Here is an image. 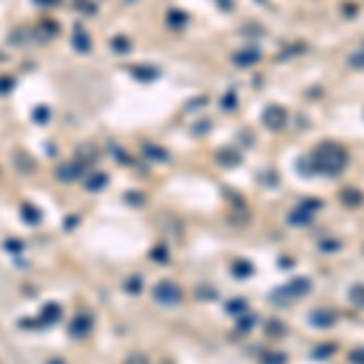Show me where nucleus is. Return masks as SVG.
Here are the masks:
<instances>
[{"instance_id":"nucleus-3","label":"nucleus","mask_w":364,"mask_h":364,"mask_svg":"<svg viewBox=\"0 0 364 364\" xmlns=\"http://www.w3.org/2000/svg\"><path fill=\"white\" fill-rule=\"evenodd\" d=\"M153 296H156V301H160V303H177L182 294H180L177 284H173V282H160V284L153 289Z\"/></svg>"},{"instance_id":"nucleus-7","label":"nucleus","mask_w":364,"mask_h":364,"mask_svg":"<svg viewBox=\"0 0 364 364\" xmlns=\"http://www.w3.org/2000/svg\"><path fill=\"white\" fill-rule=\"evenodd\" d=\"M265 122H267L269 127H282L286 122V112L274 105V107H269V110L265 112Z\"/></svg>"},{"instance_id":"nucleus-13","label":"nucleus","mask_w":364,"mask_h":364,"mask_svg":"<svg viewBox=\"0 0 364 364\" xmlns=\"http://www.w3.org/2000/svg\"><path fill=\"white\" fill-rule=\"evenodd\" d=\"M15 88V78L13 76H0V95H8Z\"/></svg>"},{"instance_id":"nucleus-12","label":"nucleus","mask_w":364,"mask_h":364,"mask_svg":"<svg viewBox=\"0 0 364 364\" xmlns=\"http://www.w3.org/2000/svg\"><path fill=\"white\" fill-rule=\"evenodd\" d=\"M143 151H146V156H151V158H156V160H165V158H168V153H165V151H160L158 146H148V143H146V146H143Z\"/></svg>"},{"instance_id":"nucleus-20","label":"nucleus","mask_w":364,"mask_h":364,"mask_svg":"<svg viewBox=\"0 0 364 364\" xmlns=\"http://www.w3.org/2000/svg\"><path fill=\"white\" fill-rule=\"evenodd\" d=\"M168 22H173V25H177V27H180V25L185 22V17L180 15V13H170V15H168Z\"/></svg>"},{"instance_id":"nucleus-6","label":"nucleus","mask_w":364,"mask_h":364,"mask_svg":"<svg viewBox=\"0 0 364 364\" xmlns=\"http://www.w3.org/2000/svg\"><path fill=\"white\" fill-rule=\"evenodd\" d=\"M73 47H76V51H80V54L90 51V37L85 34V30H83L80 25H76V30H73Z\"/></svg>"},{"instance_id":"nucleus-17","label":"nucleus","mask_w":364,"mask_h":364,"mask_svg":"<svg viewBox=\"0 0 364 364\" xmlns=\"http://www.w3.org/2000/svg\"><path fill=\"white\" fill-rule=\"evenodd\" d=\"M39 30H44V32H47V37H51V34H59V25H56V22H42V27H39Z\"/></svg>"},{"instance_id":"nucleus-24","label":"nucleus","mask_w":364,"mask_h":364,"mask_svg":"<svg viewBox=\"0 0 364 364\" xmlns=\"http://www.w3.org/2000/svg\"><path fill=\"white\" fill-rule=\"evenodd\" d=\"M76 221H78L76 216H68V219H66V228H73V226H76Z\"/></svg>"},{"instance_id":"nucleus-22","label":"nucleus","mask_w":364,"mask_h":364,"mask_svg":"<svg viewBox=\"0 0 364 364\" xmlns=\"http://www.w3.org/2000/svg\"><path fill=\"white\" fill-rule=\"evenodd\" d=\"M5 248H8V250H20V248H22V243H13V240H8V243H5Z\"/></svg>"},{"instance_id":"nucleus-14","label":"nucleus","mask_w":364,"mask_h":364,"mask_svg":"<svg viewBox=\"0 0 364 364\" xmlns=\"http://www.w3.org/2000/svg\"><path fill=\"white\" fill-rule=\"evenodd\" d=\"M32 117H34V122H37V124H47V122H49V107H44V105H42V107H37V110L32 112Z\"/></svg>"},{"instance_id":"nucleus-19","label":"nucleus","mask_w":364,"mask_h":364,"mask_svg":"<svg viewBox=\"0 0 364 364\" xmlns=\"http://www.w3.org/2000/svg\"><path fill=\"white\" fill-rule=\"evenodd\" d=\"M127 291H134V294H139L141 291V279L139 277H131L127 282Z\"/></svg>"},{"instance_id":"nucleus-2","label":"nucleus","mask_w":364,"mask_h":364,"mask_svg":"<svg viewBox=\"0 0 364 364\" xmlns=\"http://www.w3.org/2000/svg\"><path fill=\"white\" fill-rule=\"evenodd\" d=\"M85 170V163L83 160H68V163H59L56 165V177L61 180V182H73V180H78L80 175Z\"/></svg>"},{"instance_id":"nucleus-1","label":"nucleus","mask_w":364,"mask_h":364,"mask_svg":"<svg viewBox=\"0 0 364 364\" xmlns=\"http://www.w3.org/2000/svg\"><path fill=\"white\" fill-rule=\"evenodd\" d=\"M313 160H316V170L332 175V173H340V170L345 168L347 156H345V151H342L340 146H335V143H323V146L316 151Z\"/></svg>"},{"instance_id":"nucleus-10","label":"nucleus","mask_w":364,"mask_h":364,"mask_svg":"<svg viewBox=\"0 0 364 364\" xmlns=\"http://www.w3.org/2000/svg\"><path fill=\"white\" fill-rule=\"evenodd\" d=\"M13 158H15L17 168H20V170H25V173H30V170H34V168H37V165L32 163V158H30L27 153H22V151H17Z\"/></svg>"},{"instance_id":"nucleus-4","label":"nucleus","mask_w":364,"mask_h":364,"mask_svg":"<svg viewBox=\"0 0 364 364\" xmlns=\"http://www.w3.org/2000/svg\"><path fill=\"white\" fill-rule=\"evenodd\" d=\"M90 328H93V318L90 316H78L73 318V323H71V335L73 337H85L88 332H90Z\"/></svg>"},{"instance_id":"nucleus-11","label":"nucleus","mask_w":364,"mask_h":364,"mask_svg":"<svg viewBox=\"0 0 364 364\" xmlns=\"http://www.w3.org/2000/svg\"><path fill=\"white\" fill-rule=\"evenodd\" d=\"M112 49L119 51V54H124V51L131 49V42H129L127 37H114V39H112Z\"/></svg>"},{"instance_id":"nucleus-5","label":"nucleus","mask_w":364,"mask_h":364,"mask_svg":"<svg viewBox=\"0 0 364 364\" xmlns=\"http://www.w3.org/2000/svg\"><path fill=\"white\" fill-rule=\"evenodd\" d=\"M39 323L42 325H49V323H56L59 318H61V306L59 303H47L44 308H42V313H39Z\"/></svg>"},{"instance_id":"nucleus-21","label":"nucleus","mask_w":364,"mask_h":364,"mask_svg":"<svg viewBox=\"0 0 364 364\" xmlns=\"http://www.w3.org/2000/svg\"><path fill=\"white\" fill-rule=\"evenodd\" d=\"M127 364H148V362H146V357H143V354H131V359H129Z\"/></svg>"},{"instance_id":"nucleus-9","label":"nucleus","mask_w":364,"mask_h":364,"mask_svg":"<svg viewBox=\"0 0 364 364\" xmlns=\"http://www.w3.org/2000/svg\"><path fill=\"white\" fill-rule=\"evenodd\" d=\"M105 185H107V175H105V173H95V175H90V177H88V185H85V187H88V190H93V192H97V190H102Z\"/></svg>"},{"instance_id":"nucleus-15","label":"nucleus","mask_w":364,"mask_h":364,"mask_svg":"<svg viewBox=\"0 0 364 364\" xmlns=\"http://www.w3.org/2000/svg\"><path fill=\"white\" fill-rule=\"evenodd\" d=\"M131 73L136 76V78H141V80H151V78H156L158 73L156 71H151V68H131Z\"/></svg>"},{"instance_id":"nucleus-16","label":"nucleus","mask_w":364,"mask_h":364,"mask_svg":"<svg viewBox=\"0 0 364 364\" xmlns=\"http://www.w3.org/2000/svg\"><path fill=\"white\" fill-rule=\"evenodd\" d=\"M76 8L85 15H95V3H90V0H76Z\"/></svg>"},{"instance_id":"nucleus-8","label":"nucleus","mask_w":364,"mask_h":364,"mask_svg":"<svg viewBox=\"0 0 364 364\" xmlns=\"http://www.w3.org/2000/svg\"><path fill=\"white\" fill-rule=\"evenodd\" d=\"M20 214H22V219H25V223H39L42 221V211L37 209V206H32V204H25L20 206Z\"/></svg>"},{"instance_id":"nucleus-23","label":"nucleus","mask_w":364,"mask_h":364,"mask_svg":"<svg viewBox=\"0 0 364 364\" xmlns=\"http://www.w3.org/2000/svg\"><path fill=\"white\" fill-rule=\"evenodd\" d=\"M34 3H39V5H44V8H51V5H56L59 0H34Z\"/></svg>"},{"instance_id":"nucleus-25","label":"nucleus","mask_w":364,"mask_h":364,"mask_svg":"<svg viewBox=\"0 0 364 364\" xmlns=\"http://www.w3.org/2000/svg\"><path fill=\"white\" fill-rule=\"evenodd\" d=\"M47 364H66V362H64V359H49Z\"/></svg>"},{"instance_id":"nucleus-18","label":"nucleus","mask_w":364,"mask_h":364,"mask_svg":"<svg viewBox=\"0 0 364 364\" xmlns=\"http://www.w3.org/2000/svg\"><path fill=\"white\" fill-rule=\"evenodd\" d=\"M257 56H260V54H257V51H253V54H243V56H236V61L240 66H243V64H253V61H257Z\"/></svg>"}]
</instances>
